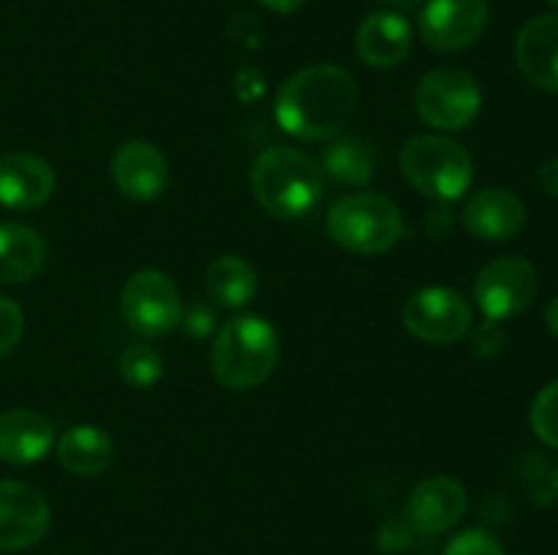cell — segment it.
<instances>
[{
  "mask_svg": "<svg viewBox=\"0 0 558 555\" xmlns=\"http://www.w3.org/2000/svg\"><path fill=\"white\" fill-rule=\"evenodd\" d=\"M54 424L33 408H9L0 414V460L31 466L44 460L54 446Z\"/></svg>",
  "mask_w": 558,
  "mask_h": 555,
  "instance_id": "obj_18",
  "label": "cell"
},
{
  "mask_svg": "<svg viewBox=\"0 0 558 555\" xmlns=\"http://www.w3.org/2000/svg\"><path fill=\"white\" fill-rule=\"evenodd\" d=\"M251 190L262 210L294 221L322 201L325 172L319 161L294 147H267L251 166Z\"/></svg>",
  "mask_w": 558,
  "mask_h": 555,
  "instance_id": "obj_2",
  "label": "cell"
},
{
  "mask_svg": "<svg viewBox=\"0 0 558 555\" xmlns=\"http://www.w3.org/2000/svg\"><path fill=\"white\" fill-rule=\"evenodd\" d=\"M281 359V337L265 316H238L218 330L210 368L227 390H254L265 384Z\"/></svg>",
  "mask_w": 558,
  "mask_h": 555,
  "instance_id": "obj_3",
  "label": "cell"
},
{
  "mask_svg": "<svg viewBox=\"0 0 558 555\" xmlns=\"http://www.w3.org/2000/svg\"><path fill=\"white\" fill-rule=\"evenodd\" d=\"M537 183L545 194L558 199V158H548V161L537 169Z\"/></svg>",
  "mask_w": 558,
  "mask_h": 555,
  "instance_id": "obj_28",
  "label": "cell"
},
{
  "mask_svg": "<svg viewBox=\"0 0 558 555\" xmlns=\"http://www.w3.org/2000/svg\"><path fill=\"white\" fill-rule=\"evenodd\" d=\"M47 243L25 223H0V283H25L44 267Z\"/></svg>",
  "mask_w": 558,
  "mask_h": 555,
  "instance_id": "obj_20",
  "label": "cell"
},
{
  "mask_svg": "<svg viewBox=\"0 0 558 555\" xmlns=\"http://www.w3.org/2000/svg\"><path fill=\"white\" fill-rule=\"evenodd\" d=\"M550 3H554V5H558V0H550Z\"/></svg>",
  "mask_w": 558,
  "mask_h": 555,
  "instance_id": "obj_32",
  "label": "cell"
},
{
  "mask_svg": "<svg viewBox=\"0 0 558 555\" xmlns=\"http://www.w3.org/2000/svg\"><path fill=\"white\" fill-rule=\"evenodd\" d=\"M123 319L136 335L158 337L183 324V297L172 278L156 267L136 270L120 292Z\"/></svg>",
  "mask_w": 558,
  "mask_h": 555,
  "instance_id": "obj_6",
  "label": "cell"
},
{
  "mask_svg": "<svg viewBox=\"0 0 558 555\" xmlns=\"http://www.w3.org/2000/svg\"><path fill=\"white\" fill-rule=\"evenodd\" d=\"M22 330H25V316L22 308L9 297H0V357L9 354L20 343Z\"/></svg>",
  "mask_w": 558,
  "mask_h": 555,
  "instance_id": "obj_26",
  "label": "cell"
},
{
  "mask_svg": "<svg viewBox=\"0 0 558 555\" xmlns=\"http://www.w3.org/2000/svg\"><path fill=\"white\" fill-rule=\"evenodd\" d=\"M112 183L125 199L153 201L167 190L169 185V163L163 152L147 139H131L114 150Z\"/></svg>",
  "mask_w": 558,
  "mask_h": 555,
  "instance_id": "obj_12",
  "label": "cell"
},
{
  "mask_svg": "<svg viewBox=\"0 0 558 555\" xmlns=\"http://www.w3.org/2000/svg\"><path fill=\"white\" fill-rule=\"evenodd\" d=\"M420 118L439 131H463L477 120L483 109V90L477 79L463 69H434L420 79L414 90Z\"/></svg>",
  "mask_w": 558,
  "mask_h": 555,
  "instance_id": "obj_7",
  "label": "cell"
},
{
  "mask_svg": "<svg viewBox=\"0 0 558 555\" xmlns=\"http://www.w3.org/2000/svg\"><path fill=\"white\" fill-rule=\"evenodd\" d=\"M207 297L221 308H243L259 292V275L243 256H218L205 272Z\"/></svg>",
  "mask_w": 558,
  "mask_h": 555,
  "instance_id": "obj_21",
  "label": "cell"
},
{
  "mask_svg": "<svg viewBox=\"0 0 558 555\" xmlns=\"http://www.w3.org/2000/svg\"><path fill=\"white\" fill-rule=\"evenodd\" d=\"M532 430L539 441L558 449V381L545 386L532 403Z\"/></svg>",
  "mask_w": 558,
  "mask_h": 555,
  "instance_id": "obj_24",
  "label": "cell"
},
{
  "mask_svg": "<svg viewBox=\"0 0 558 555\" xmlns=\"http://www.w3.org/2000/svg\"><path fill=\"white\" fill-rule=\"evenodd\" d=\"M537 267L523 256H501L488 261L474 281V299L488 321H507L523 313L537 297Z\"/></svg>",
  "mask_w": 558,
  "mask_h": 555,
  "instance_id": "obj_8",
  "label": "cell"
},
{
  "mask_svg": "<svg viewBox=\"0 0 558 555\" xmlns=\"http://www.w3.org/2000/svg\"><path fill=\"white\" fill-rule=\"evenodd\" d=\"M441 555H507L499 539L494 533L483 531V528H469V531L458 533Z\"/></svg>",
  "mask_w": 558,
  "mask_h": 555,
  "instance_id": "obj_25",
  "label": "cell"
},
{
  "mask_svg": "<svg viewBox=\"0 0 558 555\" xmlns=\"http://www.w3.org/2000/svg\"><path fill=\"white\" fill-rule=\"evenodd\" d=\"M357 85L341 65L319 63L298 71L276 96V120L303 141H330L357 109Z\"/></svg>",
  "mask_w": 558,
  "mask_h": 555,
  "instance_id": "obj_1",
  "label": "cell"
},
{
  "mask_svg": "<svg viewBox=\"0 0 558 555\" xmlns=\"http://www.w3.org/2000/svg\"><path fill=\"white\" fill-rule=\"evenodd\" d=\"M414 30L407 16L396 9H379L365 16L354 36L357 58L371 69H396L409 58Z\"/></svg>",
  "mask_w": 558,
  "mask_h": 555,
  "instance_id": "obj_14",
  "label": "cell"
},
{
  "mask_svg": "<svg viewBox=\"0 0 558 555\" xmlns=\"http://www.w3.org/2000/svg\"><path fill=\"white\" fill-rule=\"evenodd\" d=\"M488 0H428L420 11V36L436 52H461L485 33Z\"/></svg>",
  "mask_w": 558,
  "mask_h": 555,
  "instance_id": "obj_10",
  "label": "cell"
},
{
  "mask_svg": "<svg viewBox=\"0 0 558 555\" xmlns=\"http://www.w3.org/2000/svg\"><path fill=\"white\" fill-rule=\"evenodd\" d=\"M515 63L534 87L558 92V14H539L521 27Z\"/></svg>",
  "mask_w": 558,
  "mask_h": 555,
  "instance_id": "obj_17",
  "label": "cell"
},
{
  "mask_svg": "<svg viewBox=\"0 0 558 555\" xmlns=\"http://www.w3.org/2000/svg\"><path fill=\"white\" fill-rule=\"evenodd\" d=\"M262 5H267L270 11H278V14H292L298 11L305 0H259Z\"/></svg>",
  "mask_w": 558,
  "mask_h": 555,
  "instance_id": "obj_29",
  "label": "cell"
},
{
  "mask_svg": "<svg viewBox=\"0 0 558 555\" xmlns=\"http://www.w3.org/2000/svg\"><path fill=\"white\" fill-rule=\"evenodd\" d=\"M163 373V359L150 343H134L120 357V375L125 384L136 386V390H147L156 384Z\"/></svg>",
  "mask_w": 558,
  "mask_h": 555,
  "instance_id": "obj_23",
  "label": "cell"
},
{
  "mask_svg": "<svg viewBox=\"0 0 558 555\" xmlns=\"http://www.w3.org/2000/svg\"><path fill=\"white\" fill-rule=\"evenodd\" d=\"M407 544H409V533L403 531V526H398V522H387V526L379 531V547L385 550V553H401Z\"/></svg>",
  "mask_w": 558,
  "mask_h": 555,
  "instance_id": "obj_27",
  "label": "cell"
},
{
  "mask_svg": "<svg viewBox=\"0 0 558 555\" xmlns=\"http://www.w3.org/2000/svg\"><path fill=\"white\" fill-rule=\"evenodd\" d=\"M403 326L417 341L436 346L458 343L472 330V305L450 286H425L403 305Z\"/></svg>",
  "mask_w": 558,
  "mask_h": 555,
  "instance_id": "obj_9",
  "label": "cell"
},
{
  "mask_svg": "<svg viewBox=\"0 0 558 555\" xmlns=\"http://www.w3.org/2000/svg\"><path fill=\"white\" fill-rule=\"evenodd\" d=\"M54 169L33 152L0 156V205L9 210H36L54 194Z\"/></svg>",
  "mask_w": 558,
  "mask_h": 555,
  "instance_id": "obj_15",
  "label": "cell"
},
{
  "mask_svg": "<svg viewBox=\"0 0 558 555\" xmlns=\"http://www.w3.org/2000/svg\"><path fill=\"white\" fill-rule=\"evenodd\" d=\"M554 488H556V495H558V468H556V473H554Z\"/></svg>",
  "mask_w": 558,
  "mask_h": 555,
  "instance_id": "obj_31",
  "label": "cell"
},
{
  "mask_svg": "<svg viewBox=\"0 0 558 555\" xmlns=\"http://www.w3.org/2000/svg\"><path fill=\"white\" fill-rule=\"evenodd\" d=\"M523 223H526V207L507 188L477 190L463 207V229L485 243H505L518 237Z\"/></svg>",
  "mask_w": 558,
  "mask_h": 555,
  "instance_id": "obj_16",
  "label": "cell"
},
{
  "mask_svg": "<svg viewBox=\"0 0 558 555\" xmlns=\"http://www.w3.org/2000/svg\"><path fill=\"white\" fill-rule=\"evenodd\" d=\"M407 232L403 212L390 196L374 190L347 194L327 212V234L349 254L376 256L396 248Z\"/></svg>",
  "mask_w": 558,
  "mask_h": 555,
  "instance_id": "obj_4",
  "label": "cell"
},
{
  "mask_svg": "<svg viewBox=\"0 0 558 555\" xmlns=\"http://www.w3.org/2000/svg\"><path fill=\"white\" fill-rule=\"evenodd\" d=\"M545 326L558 337V297H554L545 308Z\"/></svg>",
  "mask_w": 558,
  "mask_h": 555,
  "instance_id": "obj_30",
  "label": "cell"
},
{
  "mask_svg": "<svg viewBox=\"0 0 558 555\" xmlns=\"http://www.w3.org/2000/svg\"><path fill=\"white\" fill-rule=\"evenodd\" d=\"M58 462L74 477H96L107 471L114 457V444L107 430L96 424H74L54 441Z\"/></svg>",
  "mask_w": 558,
  "mask_h": 555,
  "instance_id": "obj_19",
  "label": "cell"
},
{
  "mask_svg": "<svg viewBox=\"0 0 558 555\" xmlns=\"http://www.w3.org/2000/svg\"><path fill=\"white\" fill-rule=\"evenodd\" d=\"M322 172L347 185H368L376 172V152L368 141L357 136H336L325 147Z\"/></svg>",
  "mask_w": 558,
  "mask_h": 555,
  "instance_id": "obj_22",
  "label": "cell"
},
{
  "mask_svg": "<svg viewBox=\"0 0 558 555\" xmlns=\"http://www.w3.org/2000/svg\"><path fill=\"white\" fill-rule=\"evenodd\" d=\"M469 509V493L458 479L428 477L412 490L407 501V522L417 533L436 536L463 520Z\"/></svg>",
  "mask_w": 558,
  "mask_h": 555,
  "instance_id": "obj_13",
  "label": "cell"
},
{
  "mask_svg": "<svg viewBox=\"0 0 558 555\" xmlns=\"http://www.w3.org/2000/svg\"><path fill=\"white\" fill-rule=\"evenodd\" d=\"M49 504L33 484L0 479V553L41 542L49 531Z\"/></svg>",
  "mask_w": 558,
  "mask_h": 555,
  "instance_id": "obj_11",
  "label": "cell"
},
{
  "mask_svg": "<svg viewBox=\"0 0 558 555\" xmlns=\"http://www.w3.org/2000/svg\"><path fill=\"white\" fill-rule=\"evenodd\" d=\"M398 163L414 190L441 205L461 199L474 177V161L466 147L439 134L412 136Z\"/></svg>",
  "mask_w": 558,
  "mask_h": 555,
  "instance_id": "obj_5",
  "label": "cell"
}]
</instances>
